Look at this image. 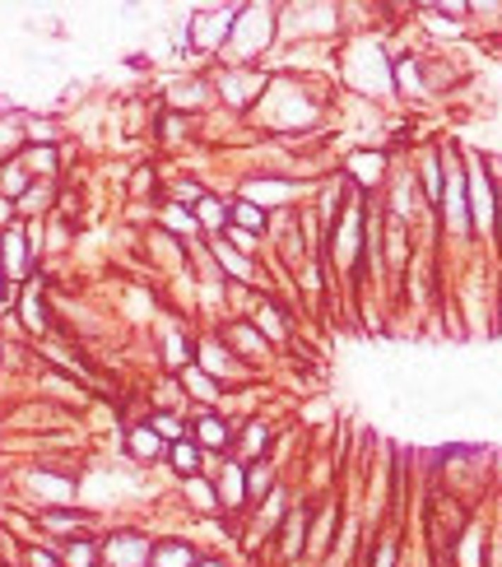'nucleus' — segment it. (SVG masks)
I'll list each match as a JSON object with an SVG mask.
<instances>
[{"mask_svg": "<svg viewBox=\"0 0 502 567\" xmlns=\"http://www.w3.org/2000/svg\"><path fill=\"white\" fill-rule=\"evenodd\" d=\"M470 186H474V223L489 228V223H493V196H489V186H484L479 167H470Z\"/></svg>", "mask_w": 502, "mask_h": 567, "instance_id": "obj_4", "label": "nucleus"}, {"mask_svg": "<svg viewBox=\"0 0 502 567\" xmlns=\"http://www.w3.org/2000/svg\"><path fill=\"white\" fill-rule=\"evenodd\" d=\"M70 563H75V567H89L93 563V549L89 544H75V549H70Z\"/></svg>", "mask_w": 502, "mask_h": 567, "instance_id": "obj_22", "label": "nucleus"}, {"mask_svg": "<svg viewBox=\"0 0 502 567\" xmlns=\"http://www.w3.org/2000/svg\"><path fill=\"white\" fill-rule=\"evenodd\" d=\"M358 223H363V210H349L345 214V228H340V237H335V242H340V265H349V261H354V233H358Z\"/></svg>", "mask_w": 502, "mask_h": 567, "instance_id": "obj_6", "label": "nucleus"}, {"mask_svg": "<svg viewBox=\"0 0 502 567\" xmlns=\"http://www.w3.org/2000/svg\"><path fill=\"white\" fill-rule=\"evenodd\" d=\"M5 191H23V172H19V167H10V172H5Z\"/></svg>", "mask_w": 502, "mask_h": 567, "instance_id": "obj_26", "label": "nucleus"}, {"mask_svg": "<svg viewBox=\"0 0 502 567\" xmlns=\"http://www.w3.org/2000/svg\"><path fill=\"white\" fill-rule=\"evenodd\" d=\"M349 172H354L358 181H377V172H381V154H354V158H349Z\"/></svg>", "mask_w": 502, "mask_h": 567, "instance_id": "obj_8", "label": "nucleus"}, {"mask_svg": "<svg viewBox=\"0 0 502 567\" xmlns=\"http://www.w3.org/2000/svg\"><path fill=\"white\" fill-rule=\"evenodd\" d=\"M201 567H219V563H201Z\"/></svg>", "mask_w": 502, "mask_h": 567, "instance_id": "obj_29", "label": "nucleus"}, {"mask_svg": "<svg viewBox=\"0 0 502 567\" xmlns=\"http://www.w3.org/2000/svg\"><path fill=\"white\" fill-rule=\"evenodd\" d=\"M131 451H135V456H154V451H158L154 428H135V433H131Z\"/></svg>", "mask_w": 502, "mask_h": 567, "instance_id": "obj_11", "label": "nucleus"}, {"mask_svg": "<svg viewBox=\"0 0 502 567\" xmlns=\"http://www.w3.org/2000/svg\"><path fill=\"white\" fill-rule=\"evenodd\" d=\"M349 79H354L363 93H381V89L390 84V70H386V61H381V47H377V42H358V47H354Z\"/></svg>", "mask_w": 502, "mask_h": 567, "instance_id": "obj_1", "label": "nucleus"}, {"mask_svg": "<svg viewBox=\"0 0 502 567\" xmlns=\"http://www.w3.org/2000/svg\"><path fill=\"white\" fill-rule=\"evenodd\" d=\"M191 502H201V507H205V512H210V507H214V493H210V489H205V484H201V479H191Z\"/></svg>", "mask_w": 502, "mask_h": 567, "instance_id": "obj_20", "label": "nucleus"}, {"mask_svg": "<svg viewBox=\"0 0 502 567\" xmlns=\"http://www.w3.org/2000/svg\"><path fill=\"white\" fill-rule=\"evenodd\" d=\"M256 89H261V79H256V75H251V79H246V75H228V79H223V93H233L237 102H242V93L251 98Z\"/></svg>", "mask_w": 502, "mask_h": 567, "instance_id": "obj_10", "label": "nucleus"}, {"mask_svg": "<svg viewBox=\"0 0 502 567\" xmlns=\"http://www.w3.org/2000/svg\"><path fill=\"white\" fill-rule=\"evenodd\" d=\"M5 214H10V210H5V201H0V219H5Z\"/></svg>", "mask_w": 502, "mask_h": 567, "instance_id": "obj_28", "label": "nucleus"}, {"mask_svg": "<svg viewBox=\"0 0 502 567\" xmlns=\"http://www.w3.org/2000/svg\"><path fill=\"white\" fill-rule=\"evenodd\" d=\"M201 223L219 228V223H223V205H219V201H201Z\"/></svg>", "mask_w": 502, "mask_h": 567, "instance_id": "obj_18", "label": "nucleus"}, {"mask_svg": "<svg viewBox=\"0 0 502 567\" xmlns=\"http://www.w3.org/2000/svg\"><path fill=\"white\" fill-rule=\"evenodd\" d=\"M167 363H186V345H181V340H167Z\"/></svg>", "mask_w": 502, "mask_h": 567, "instance_id": "obj_25", "label": "nucleus"}, {"mask_svg": "<svg viewBox=\"0 0 502 567\" xmlns=\"http://www.w3.org/2000/svg\"><path fill=\"white\" fill-rule=\"evenodd\" d=\"M196 433H201L205 446H223V442H228V428H223V419H210V414L196 423Z\"/></svg>", "mask_w": 502, "mask_h": 567, "instance_id": "obj_9", "label": "nucleus"}, {"mask_svg": "<svg viewBox=\"0 0 502 567\" xmlns=\"http://www.w3.org/2000/svg\"><path fill=\"white\" fill-rule=\"evenodd\" d=\"M265 19H270V10H261V5H256V10H242L237 23H233V42L246 47V52H256V47L275 33V23H265Z\"/></svg>", "mask_w": 502, "mask_h": 567, "instance_id": "obj_2", "label": "nucleus"}, {"mask_svg": "<svg viewBox=\"0 0 502 567\" xmlns=\"http://www.w3.org/2000/svg\"><path fill=\"white\" fill-rule=\"evenodd\" d=\"M23 256H28V251H23V237L10 233V237H5V261H10L14 270H23Z\"/></svg>", "mask_w": 502, "mask_h": 567, "instance_id": "obj_14", "label": "nucleus"}, {"mask_svg": "<svg viewBox=\"0 0 502 567\" xmlns=\"http://www.w3.org/2000/svg\"><path fill=\"white\" fill-rule=\"evenodd\" d=\"M424 186H428V196H437V191H442V177H437V163H433V158L424 163Z\"/></svg>", "mask_w": 502, "mask_h": 567, "instance_id": "obj_21", "label": "nucleus"}, {"mask_svg": "<svg viewBox=\"0 0 502 567\" xmlns=\"http://www.w3.org/2000/svg\"><path fill=\"white\" fill-rule=\"evenodd\" d=\"M112 563H121V567H140L145 563V544L140 539H131V535H121V539H112Z\"/></svg>", "mask_w": 502, "mask_h": 567, "instance_id": "obj_5", "label": "nucleus"}, {"mask_svg": "<svg viewBox=\"0 0 502 567\" xmlns=\"http://www.w3.org/2000/svg\"><path fill=\"white\" fill-rule=\"evenodd\" d=\"M186 386L201 395V400H214V381L210 377H201V372H186Z\"/></svg>", "mask_w": 502, "mask_h": 567, "instance_id": "obj_16", "label": "nucleus"}, {"mask_svg": "<svg viewBox=\"0 0 502 567\" xmlns=\"http://www.w3.org/2000/svg\"><path fill=\"white\" fill-rule=\"evenodd\" d=\"M172 98H177V102H196V98H201V84H181V89H172Z\"/></svg>", "mask_w": 502, "mask_h": 567, "instance_id": "obj_24", "label": "nucleus"}, {"mask_svg": "<svg viewBox=\"0 0 502 567\" xmlns=\"http://www.w3.org/2000/svg\"><path fill=\"white\" fill-rule=\"evenodd\" d=\"M33 489L52 493V498H70V484H66V479H47V475H33Z\"/></svg>", "mask_w": 502, "mask_h": 567, "instance_id": "obj_13", "label": "nucleus"}, {"mask_svg": "<svg viewBox=\"0 0 502 567\" xmlns=\"http://www.w3.org/2000/svg\"><path fill=\"white\" fill-rule=\"evenodd\" d=\"M390 563H395V544H381L377 549V567H390Z\"/></svg>", "mask_w": 502, "mask_h": 567, "instance_id": "obj_27", "label": "nucleus"}, {"mask_svg": "<svg viewBox=\"0 0 502 567\" xmlns=\"http://www.w3.org/2000/svg\"><path fill=\"white\" fill-rule=\"evenodd\" d=\"M172 460H177V470H181V475H191V470H196V446L177 442V446H172Z\"/></svg>", "mask_w": 502, "mask_h": 567, "instance_id": "obj_15", "label": "nucleus"}, {"mask_svg": "<svg viewBox=\"0 0 502 567\" xmlns=\"http://www.w3.org/2000/svg\"><path fill=\"white\" fill-rule=\"evenodd\" d=\"M158 567H191V554L181 544H172V549H158Z\"/></svg>", "mask_w": 502, "mask_h": 567, "instance_id": "obj_12", "label": "nucleus"}, {"mask_svg": "<svg viewBox=\"0 0 502 567\" xmlns=\"http://www.w3.org/2000/svg\"><path fill=\"white\" fill-rule=\"evenodd\" d=\"M233 223L246 228V233H261V228H265V214H261L256 201H242V205H233Z\"/></svg>", "mask_w": 502, "mask_h": 567, "instance_id": "obj_7", "label": "nucleus"}, {"mask_svg": "<svg viewBox=\"0 0 502 567\" xmlns=\"http://www.w3.org/2000/svg\"><path fill=\"white\" fill-rule=\"evenodd\" d=\"M154 433H158V437H172V442H181V423L163 414V419H154Z\"/></svg>", "mask_w": 502, "mask_h": 567, "instance_id": "obj_19", "label": "nucleus"}, {"mask_svg": "<svg viewBox=\"0 0 502 567\" xmlns=\"http://www.w3.org/2000/svg\"><path fill=\"white\" fill-rule=\"evenodd\" d=\"M460 544H465V549H460V563H465V567H474V563H479V535L470 530L465 539H460Z\"/></svg>", "mask_w": 502, "mask_h": 567, "instance_id": "obj_17", "label": "nucleus"}, {"mask_svg": "<svg viewBox=\"0 0 502 567\" xmlns=\"http://www.w3.org/2000/svg\"><path fill=\"white\" fill-rule=\"evenodd\" d=\"M237 10H214V14H196V23H191V37H196V47H219L223 33H233Z\"/></svg>", "mask_w": 502, "mask_h": 567, "instance_id": "obj_3", "label": "nucleus"}, {"mask_svg": "<svg viewBox=\"0 0 502 567\" xmlns=\"http://www.w3.org/2000/svg\"><path fill=\"white\" fill-rule=\"evenodd\" d=\"M219 256L228 261V270H237V275H251V265H246V261H237L233 251H228V246H219Z\"/></svg>", "mask_w": 502, "mask_h": 567, "instance_id": "obj_23", "label": "nucleus"}]
</instances>
